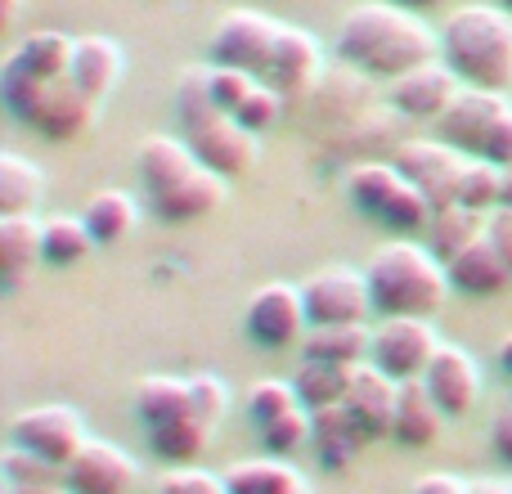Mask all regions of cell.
Returning a JSON list of instances; mask_svg holds the SVG:
<instances>
[{
    "instance_id": "obj_1",
    "label": "cell",
    "mask_w": 512,
    "mask_h": 494,
    "mask_svg": "<svg viewBox=\"0 0 512 494\" xmlns=\"http://www.w3.org/2000/svg\"><path fill=\"white\" fill-rule=\"evenodd\" d=\"M333 50L351 72L396 81L423 63L441 59V32H432L418 18V9H405L396 0H369L337 23Z\"/></svg>"
},
{
    "instance_id": "obj_2",
    "label": "cell",
    "mask_w": 512,
    "mask_h": 494,
    "mask_svg": "<svg viewBox=\"0 0 512 494\" xmlns=\"http://www.w3.org/2000/svg\"><path fill=\"white\" fill-rule=\"evenodd\" d=\"M364 279H369L378 319H432L454 292L445 261L414 239H391L387 247H378L364 265Z\"/></svg>"
},
{
    "instance_id": "obj_3",
    "label": "cell",
    "mask_w": 512,
    "mask_h": 494,
    "mask_svg": "<svg viewBox=\"0 0 512 494\" xmlns=\"http://www.w3.org/2000/svg\"><path fill=\"white\" fill-rule=\"evenodd\" d=\"M176 117L180 140L194 149V158L207 171L225 180H239L261 162V135H252L243 122H234L212 99V68H194L176 86Z\"/></svg>"
},
{
    "instance_id": "obj_4",
    "label": "cell",
    "mask_w": 512,
    "mask_h": 494,
    "mask_svg": "<svg viewBox=\"0 0 512 494\" xmlns=\"http://www.w3.org/2000/svg\"><path fill=\"white\" fill-rule=\"evenodd\" d=\"M441 59L459 72L463 86L512 90V14L504 5H463L441 27Z\"/></svg>"
},
{
    "instance_id": "obj_5",
    "label": "cell",
    "mask_w": 512,
    "mask_h": 494,
    "mask_svg": "<svg viewBox=\"0 0 512 494\" xmlns=\"http://www.w3.org/2000/svg\"><path fill=\"white\" fill-rule=\"evenodd\" d=\"M346 194L369 221L396 230L400 239L427 230L432 225V203L414 189V180L396 167V162H360L346 176Z\"/></svg>"
},
{
    "instance_id": "obj_6",
    "label": "cell",
    "mask_w": 512,
    "mask_h": 494,
    "mask_svg": "<svg viewBox=\"0 0 512 494\" xmlns=\"http://www.w3.org/2000/svg\"><path fill=\"white\" fill-rule=\"evenodd\" d=\"M306 297L310 328H337V324H369L373 319V297L364 270L351 265H324L301 283Z\"/></svg>"
},
{
    "instance_id": "obj_7",
    "label": "cell",
    "mask_w": 512,
    "mask_h": 494,
    "mask_svg": "<svg viewBox=\"0 0 512 494\" xmlns=\"http://www.w3.org/2000/svg\"><path fill=\"white\" fill-rule=\"evenodd\" d=\"M86 423H81L77 409L68 405H36L23 409V414L9 423V445L36 454V459L54 463V468L68 472V463L86 450Z\"/></svg>"
},
{
    "instance_id": "obj_8",
    "label": "cell",
    "mask_w": 512,
    "mask_h": 494,
    "mask_svg": "<svg viewBox=\"0 0 512 494\" xmlns=\"http://www.w3.org/2000/svg\"><path fill=\"white\" fill-rule=\"evenodd\" d=\"M283 23L261 9H230L212 32V63L216 68H239L252 77H265L279 45Z\"/></svg>"
},
{
    "instance_id": "obj_9",
    "label": "cell",
    "mask_w": 512,
    "mask_h": 494,
    "mask_svg": "<svg viewBox=\"0 0 512 494\" xmlns=\"http://www.w3.org/2000/svg\"><path fill=\"white\" fill-rule=\"evenodd\" d=\"M243 328L265 351H292V346H301L310 333L301 288L297 283H265V288H256L248 301V315H243Z\"/></svg>"
},
{
    "instance_id": "obj_10",
    "label": "cell",
    "mask_w": 512,
    "mask_h": 494,
    "mask_svg": "<svg viewBox=\"0 0 512 494\" xmlns=\"http://www.w3.org/2000/svg\"><path fill=\"white\" fill-rule=\"evenodd\" d=\"M441 351L432 319H382L373 328V351L369 364H378L387 378L396 382H418L427 373V364Z\"/></svg>"
},
{
    "instance_id": "obj_11",
    "label": "cell",
    "mask_w": 512,
    "mask_h": 494,
    "mask_svg": "<svg viewBox=\"0 0 512 494\" xmlns=\"http://www.w3.org/2000/svg\"><path fill=\"white\" fill-rule=\"evenodd\" d=\"M396 167L414 180V189L432 203V212L459 203V185L468 171V153L445 140H409L396 149Z\"/></svg>"
},
{
    "instance_id": "obj_12",
    "label": "cell",
    "mask_w": 512,
    "mask_h": 494,
    "mask_svg": "<svg viewBox=\"0 0 512 494\" xmlns=\"http://www.w3.org/2000/svg\"><path fill=\"white\" fill-rule=\"evenodd\" d=\"M508 95H499V90H477V86H463L459 99H454L450 108H445L441 117H436V140L454 144V149H463L468 158H477L481 144H486V135L495 131V122L508 113Z\"/></svg>"
},
{
    "instance_id": "obj_13",
    "label": "cell",
    "mask_w": 512,
    "mask_h": 494,
    "mask_svg": "<svg viewBox=\"0 0 512 494\" xmlns=\"http://www.w3.org/2000/svg\"><path fill=\"white\" fill-rule=\"evenodd\" d=\"M423 387L432 391V400L445 409V418H468L481 400V364L472 360L463 346L441 342L436 360L427 364Z\"/></svg>"
},
{
    "instance_id": "obj_14",
    "label": "cell",
    "mask_w": 512,
    "mask_h": 494,
    "mask_svg": "<svg viewBox=\"0 0 512 494\" xmlns=\"http://www.w3.org/2000/svg\"><path fill=\"white\" fill-rule=\"evenodd\" d=\"M459 90H463L459 72H454L445 59H432V63H423V68H414V72L391 81V104H396L400 117L436 122V117L459 99Z\"/></svg>"
},
{
    "instance_id": "obj_15",
    "label": "cell",
    "mask_w": 512,
    "mask_h": 494,
    "mask_svg": "<svg viewBox=\"0 0 512 494\" xmlns=\"http://www.w3.org/2000/svg\"><path fill=\"white\" fill-rule=\"evenodd\" d=\"M140 481V463L113 441H86V450L68 463V494H131Z\"/></svg>"
},
{
    "instance_id": "obj_16",
    "label": "cell",
    "mask_w": 512,
    "mask_h": 494,
    "mask_svg": "<svg viewBox=\"0 0 512 494\" xmlns=\"http://www.w3.org/2000/svg\"><path fill=\"white\" fill-rule=\"evenodd\" d=\"M324 77V54H319V41L306 32V27H292L283 23L279 32V45H274V59H270V72H265V86H274L283 99H297L306 90L319 86Z\"/></svg>"
},
{
    "instance_id": "obj_17",
    "label": "cell",
    "mask_w": 512,
    "mask_h": 494,
    "mask_svg": "<svg viewBox=\"0 0 512 494\" xmlns=\"http://www.w3.org/2000/svg\"><path fill=\"white\" fill-rule=\"evenodd\" d=\"M135 162H140V185H144L149 203L171 194V189L189 185V180H198L207 171L180 135H149V140L140 144V158Z\"/></svg>"
},
{
    "instance_id": "obj_18",
    "label": "cell",
    "mask_w": 512,
    "mask_h": 494,
    "mask_svg": "<svg viewBox=\"0 0 512 494\" xmlns=\"http://www.w3.org/2000/svg\"><path fill=\"white\" fill-rule=\"evenodd\" d=\"M396 396H400V382L387 378L378 364H360V369H355V382H351V391H346V414H351V423L360 427L364 441L391 436Z\"/></svg>"
},
{
    "instance_id": "obj_19",
    "label": "cell",
    "mask_w": 512,
    "mask_h": 494,
    "mask_svg": "<svg viewBox=\"0 0 512 494\" xmlns=\"http://www.w3.org/2000/svg\"><path fill=\"white\" fill-rule=\"evenodd\" d=\"M95 117H99V99H90L72 77H59L50 81V95H45V108L32 131H41L54 144H68V140H81L95 126Z\"/></svg>"
},
{
    "instance_id": "obj_20",
    "label": "cell",
    "mask_w": 512,
    "mask_h": 494,
    "mask_svg": "<svg viewBox=\"0 0 512 494\" xmlns=\"http://www.w3.org/2000/svg\"><path fill=\"white\" fill-rule=\"evenodd\" d=\"M445 432V409L432 400V391L418 382H400L396 396V418H391V436L405 450H432Z\"/></svg>"
},
{
    "instance_id": "obj_21",
    "label": "cell",
    "mask_w": 512,
    "mask_h": 494,
    "mask_svg": "<svg viewBox=\"0 0 512 494\" xmlns=\"http://www.w3.org/2000/svg\"><path fill=\"white\" fill-rule=\"evenodd\" d=\"M122 72H126L122 45L108 41V36H77V50H72V81H77L90 99L104 104V99L117 90Z\"/></svg>"
},
{
    "instance_id": "obj_22",
    "label": "cell",
    "mask_w": 512,
    "mask_h": 494,
    "mask_svg": "<svg viewBox=\"0 0 512 494\" xmlns=\"http://www.w3.org/2000/svg\"><path fill=\"white\" fill-rule=\"evenodd\" d=\"M450 283L459 292H468V297H499V292L512 283V270H508V261L499 256V247L481 234L472 247H463L459 256H454L450 265Z\"/></svg>"
},
{
    "instance_id": "obj_23",
    "label": "cell",
    "mask_w": 512,
    "mask_h": 494,
    "mask_svg": "<svg viewBox=\"0 0 512 494\" xmlns=\"http://www.w3.org/2000/svg\"><path fill=\"white\" fill-rule=\"evenodd\" d=\"M221 203H225V176L203 171V176L189 180V185L153 198L149 212L158 216V221H167V225H194V221H203V216H212Z\"/></svg>"
},
{
    "instance_id": "obj_24",
    "label": "cell",
    "mask_w": 512,
    "mask_h": 494,
    "mask_svg": "<svg viewBox=\"0 0 512 494\" xmlns=\"http://www.w3.org/2000/svg\"><path fill=\"white\" fill-rule=\"evenodd\" d=\"M225 490L230 494H310V481L292 468L288 459H274V454H261V459H243L225 472Z\"/></svg>"
},
{
    "instance_id": "obj_25",
    "label": "cell",
    "mask_w": 512,
    "mask_h": 494,
    "mask_svg": "<svg viewBox=\"0 0 512 494\" xmlns=\"http://www.w3.org/2000/svg\"><path fill=\"white\" fill-rule=\"evenodd\" d=\"M45 243V221L36 216H0V274H5V288H18L27 279L41 256Z\"/></svg>"
},
{
    "instance_id": "obj_26",
    "label": "cell",
    "mask_w": 512,
    "mask_h": 494,
    "mask_svg": "<svg viewBox=\"0 0 512 494\" xmlns=\"http://www.w3.org/2000/svg\"><path fill=\"white\" fill-rule=\"evenodd\" d=\"M81 221H86V230L95 234L99 247H117L122 239H131V230L140 225V203L126 189H99L81 207Z\"/></svg>"
},
{
    "instance_id": "obj_27",
    "label": "cell",
    "mask_w": 512,
    "mask_h": 494,
    "mask_svg": "<svg viewBox=\"0 0 512 494\" xmlns=\"http://www.w3.org/2000/svg\"><path fill=\"white\" fill-rule=\"evenodd\" d=\"M135 414H140L144 427H162V423H176V418L194 414L189 378H167V373L140 378V387H135Z\"/></svg>"
},
{
    "instance_id": "obj_28",
    "label": "cell",
    "mask_w": 512,
    "mask_h": 494,
    "mask_svg": "<svg viewBox=\"0 0 512 494\" xmlns=\"http://www.w3.org/2000/svg\"><path fill=\"white\" fill-rule=\"evenodd\" d=\"M301 351H306V360H324V364H346V369H360V364H369L373 333L364 324L310 328L306 342H301Z\"/></svg>"
},
{
    "instance_id": "obj_29",
    "label": "cell",
    "mask_w": 512,
    "mask_h": 494,
    "mask_svg": "<svg viewBox=\"0 0 512 494\" xmlns=\"http://www.w3.org/2000/svg\"><path fill=\"white\" fill-rule=\"evenodd\" d=\"M486 221H490V212H472V207H463V203H450V207H441V212H432L427 247L450 265L463 247H472L481 234H486Z\"/></svg>"
},
{
    "instance_id": "obj_30",
    "label": "cell",
    "mask_w": 512,
    "mask_h": 494,
    "mask_svg": "<svg viewBox=\"0 0 512 494\" xmlns=\"http://www.w3.org/2000/svg\"><path fill=\"white\" fill-rule=\"evenodd\" d=\"M212 432L198 414H185L176 423H162V427H149V450L158 454L162 463H176V468H189L194 459H203L207 445H212Z\"/></svg>"
},
{
    "instance_id": "obj_31",
    "label": "cell",
    "mask_w": 512,
    "mask_h": 494,
    "mask_svg": "<svg viewBox=\"0 0 512 494\" xmlns=\"http://www.w3.org/2000/svg\"><path fill=\"white\" fill-rule=\"evenodd\" d=\"M45 194V171L23 153H0V216H32Z\"/></svg>"
},
{
    "instance_id": "obj_32",
    "label": "cell",
    "mask_w": 512,
    "mask_h": 494,
    "mask_svg": "<svg viewBox=\"0 0 512 494\" xmlns=\"http://www.w3.org/2000/svg\"><path fill=\"white\" fill-rule=\"evenodd\" d=\"M351 382H355V369H346V364H324V360H301V369L292 373L297 400L310 409V414H315V409L346 405Z\"/></svg>"
},
{
    "instance_id": "obj_33",
    "label": "cell",
    "mask_w": 512,
    "mask_h": 494,
    "mask_svg": "<svg viewBox=\"0 0 512 494\" xmlns=\"http://www.w3.org/2000/svg\"><path fill=\"white\" fill-rule=\"evenodd\" d=\"M72 50H77V41H72V36H63V32H32L14 54H9V59H14L23 72L41 77V81H59V77H72Z\"/></svg>"
},
{
    "instance_id": "obj_34",
    "label": "cell",
    "mask_w": 512,
    "mask_h": 494,
    "mask_svg": "<svg viewBox=\"0 0 512 494\" xmlns=\"http://www.w3.org/2000/svg\"><path fill=\"white\" fill-rule=\"evenodd\" d=\"M315 450L328 468H346V463L360 454V445H369L360 436V427L351 423L346 405H333V409H315Z\"/></svg>"
},
{
    "instance_id": "obj_35",
    "label": "cell",
    "mask_w": 512,
    "mask_h": 494,
    "mask_svg": "<svg viewBox=\"0 0 512 494\" xmlns=\"http://www.w3.org/2000/svg\"><path fill=\"white\" fill-rule=\"evenodd\" d=\"M95 247H99L95 234L86 230V221H81V216H50V221H45V243H41L45 265H59V270H68V265L86 261Z\"/></svg>"
},
{
    "instance_id": "obj_36",
    "label": "cell",
    "mask_w": 512,
    "mask_h": 494,
    "mask_svg": "<svg viewBox=\"0 0 512 494\" xmlns=\"http://www.w3.org/2000/svg\"><path fill=\"white\" fill-rule=\"evenodd\" d=\"M0 95H5V108L18 117V122L36 126V117H41V108H45V95H50V81L32 77V72H23L14 59H9L5 77H0Z\"/></svg>"
},
{
    "instance_id": "obj_37",
    "label": "cell",
    "mask_w": 512,
    "mask_h": 494,
    "mask_svg": "<svg viewBox=\"0 0 512 494\" xmlns=\"http://www.w3.org/2000/svg\"><path fill=\"white\" fill-rule=\"evenodd\" d=\"M292 409H306L297 400V387L292 382H283V378H261V382H252V391H248V423L261 432V427H270V423H279V418H288Z\"/></svg>"
},
{
    "instance_id": "obj_38",
    "label": "cell",
    "mask_w": 512,
    "mask_h": 494,
    "mask_svg": "<svg viewBox=\"0 0 512 494\" xmlns=\"http://www.w3.org/2000/svg\"><path fill=\"white\" fill-rule=\"evenodd\" d=\"M499 194H504V167L486 158H468V171H463L459 185V203L472 207V212H495Z\"/></svg>"
},
{
    "instance_id": "obj_39",
    "label": "cell",
    "mask_w": 512,
    "mask_h": 494,
    "mask_svg": "<svg viewBox=\"0 0 512 494\" xmlns=\"http://www.w3.org/2000/svg\"><path fill=\"white\" fill-rule=\"evenodd\" d=\"M261 445L274 459H292V454H301L306 445H315V418H310V409H292L288 418L261 427Z\"/></svg>"
},
{
    "instance_id": "obj_40",
    "label": "cell",
    "mask_w": 512,
    "mask_h": 494,
    "mask_svg": "<svg viewBox=\"0 0 512 494\" xmlns=\"http://www.w3.org/2000/svg\"><path fill=\"white\" fill-rule=\"evenodd\" d=\"M0 472H5V486H68V472L36 459V454H27V450H18V445L5 450Z\"/></svg>"
},
{
    "instance_id": "obj_41",
    "label": "cell",
    "mask_w": 512,
    "mask_h": 494,
    "mask_svg": "<svg viewBox=\"0 0 512 494\" xmlns=\"http://www.w3.org/2000/svg\"><path fill=\"white\" fill-rule=\"evenodd\" d=\"M283 104H288V99H283L279 90H274V86H265V81H256V90H252L248 99H243V108H239V113H234V122H243L252 135H265V131H270V126H279Z\"/></svg>"
},
{
    "instance_id": "obj_42",
    "label": "cell",
    "mask_w": 512,
    "mask_h": 494,
    "mask_svg": "<svg viewBox=\"0 0 512 494\" xmlns=\"http://www.w3.org/2000/svg\"><path fill=\"white\" fill-rule=\"evenodd\" d=\"M189 391H194V414L203 418L207 427H221L225 414H230V387H225V378H216V373H194Z\"/></svg>"
},
{
    "instance_id": "obj_43",
    "label": "cell",
    "mask_w": 512,
    "mask_h": 494,
    "mask_svg": "<svg viewBox=\"0 0 512 494\" xmlns=\"http://www.w3.org/2000/svg\"><path fill=\"white\" fill-rule=\"evenodd\" d=\"M256 81H261V77H252V72L216 68V63H212V99H216V108H225V113L234 117L243 108V99L256 90Z\"/></svg>"
},
{
    "instance_id": "obj_44",
    "label": "cell",
    "mask_w": 512,
    "mask_h": 494,
    "mask_svg": "<svg viewBox=\"0 0 512 494\" xmlns=\"http://www.w3.org/2000/svg\"><path fill=\"white\" fill-rule=\"evenodd\" d=\"M153 494H230V490H225V477H212L203 468H171Z\"/></svg>"
},
{
    "instance_id": "obj_45",
    "label": "cell",
    "mask_w": 512,
    "mask_h": 494,
    "mask_svg": "<svg viewBox=\"0 0 512 494\" xmlns=\"http://www.w3.org/2000/svg\"><path fill=\"white\" fill-rule=\"evenodd\" d=\"M477 158H486V162H495V167H512V108L504 117L495 122V131L486 135V144H481V153Z\"/></svg>"
},
{
    "instance_id": "obj_46",
    "label": "cell",
    "mask_w": 512,
    "mask_h": 494,
    "mask_svg": "<svg viewBox=\"0 0 512 494\" xmlns=\"http://www.w3.org/2000/svg\"><path fill=\"white\" fill-rule=\"evenodd\" d=\"M486 239L499 247V256H504L508 270H512V207H495V212H490V221H486Z\"/></svg>"
},
{
    "instance_id": "obj_47",
    "label": "cell",
    "mask_w": 512,
    "mask_h": 494,
    "mask_svg": "<svg viewBox=\"0 0 512 494\" xmlns=\"http://www.w3.org/2000/svg\"><path fill=\"white\" fill-rule=\"evenodd\" d=\"M490 445H495V454L512 468V405L490 423Z\"/></svg>"
},
{
    "instance_id": "obj_48",
    "label": "cell",
    "mask_w": 512,
    "mask_h": 494,
    "mask_svg": "<svg viewBox=\"0 0 512 494\" xmlns=\"http://www.w3.org/2000/svg\"><path fill=\"white\" fill-rule=\"evenodd\" d=\"M414 494H468V481L450 477V472H432V477L418 481Z\"/></svg>"
},
{
    "instance_id": "obj_49",
    "label": "cell",
    "mask_w": 512,
    "mask_h": 494,
    "mask_svg": "<svg viewBox=\"0 0 512 494\" xmlns=\"http://www.w3.org/2000/svg\"><path fill=\"white\" fill-rule=\"evenodd\" d=\"M468 494H512V481L481 477V481H468Z\"/></svg>"
},
{
    "instance_id": "obj_50",
    "label": "cell",
    "mask_w": 512,
    "mask_h": 494,
    "mask_svg": "<svg viewBox=\"0 0 512 494\" xmlns=\"http://www.w3.org/2000/svg\"><path fill=\"white\" fill-rule=\"evenodd\" d=\"M5 494H68V486H5Z\"/></svg>"
},
{
    "instance_id": "obj_51",
    "label": "cell",
    "mask_w": 512,
    "mask_h": 494,
    "mask_svg": "<svg viewBox=\"0 0 512 494\" xmlns=\"http://www.w3.org/2000/svg\"><path fill=\"white\" fill-rule=\"evenodd\" d=\"M18 5H23V0H0V27H14Z\"/></svg>"
},
{
    "instance_id": "obj_52",
    "label": "cell",
    "mask_w": 512,
    "mask_h": 494,
    "mask_svg": "<svg viewBox=\"0 0 512 494\" xmlns=\"http://www.w3.org/2000/svg\"><path fill=\"white\" fill-rule=\"evenodd\" d=\"M499 369H504L508 378H512V333L504 337V342H499Z\"/></svg>"
},
{
    "instance_id": "obj_53",
    "label": "cell",
    "mask_w": 512,
    "mask_h": 494,
    "mask_svg": "<svg viewBox=\"0 0 512 494\" xmlns=\"http://www.w3.org/2000/svg\"><path fill=\"white\" fill-rule=\"evenodd\" d=\"M499 207H512V167L504 171V194H499Z\"/></svg>"
},
{
    "instance_id": "obj_54",
    "label": "cell",
    "mask_w": 512,
    "mask_h": 494,
    "mask_svg": "<svg viewBox=\"0 0 512 494\" xmlns=\"http://www.w3.org/2000/svg\"><path fill=\"white\" fill-rule=\"evenodd\" d=\"M396 5H405V9H432V5H441V0H396Z\"/></svg>"
},
{
    "instance_id": "obj_55",
    "label": "cell",
    "mask_w": 512,
    "mask_h": 494,
    "mask_svg": "<svg viewBox=\"0 0 512 494\" xmlns=\"http://www.w3.org/2000/svg\"><path fill=\"white\" fill-rule=\"evenodd\" d=\"M504 9H508V14H512V0H504Z\"/></svg>"
}]
</instances>
